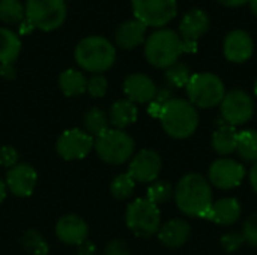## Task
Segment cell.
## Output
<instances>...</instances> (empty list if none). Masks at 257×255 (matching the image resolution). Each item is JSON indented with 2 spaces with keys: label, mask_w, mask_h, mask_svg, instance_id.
<instances>
[{
  "label": "cell",
  "mask_w": 257,
  "mask_h": 255,
  "mask_svg": "<svg viewBox=\"0 0 257 255\" xmlns=\"http://www.w3.org/2000/svg\"><path fill=\"white\" fill-rule=\"evenodd\" d=\"M175 201L184 215L205 219L212 206V189L209 180L197 173L185 174L175 189Z\"/></svg>",
  "instance_id": "cell-1"
},
{
  "label": "cell",
  "mask_w": 257,
  "mask_h": 255,
  "mask_svg": "<svg viewBox=\"0 0 257 255\" xmlns=\"http://www.w3.org/2000/svg\"><path fill=\"white\" fill-rule=\"evenodd\" d=\"M77 65L90 74H102L108 71L116 62V48L104 36L83 38L74 51Z\"/></svg>",
  "instance_id": "cell-2"
},
{
  "label": "cell",
  "mask_w": 257,
  "mask_h": 255,
  "mask_svg": "<svg viewBox=\"0 0 257 255\" xmlns=\"http://www.w3.org/2000/svg\"><path fill=\"white\" fill-rule=\"evenodd\" d=\"M160 122L169 137L184 140L191 137L199 128V113L190 101L173 98L163 108Z\"/></svg>",
  "instance_id": "cell-3"
},
{
  "label": "cell",
  "mask_w": 257,
  "mask_h": 255,
  "mask_svg": "<svg viewBox=\"0 0 257 255\" xmlns=\"http://www.w3.org/2000/svg\"><path fill=\"white\" fill-rule=\"evenodd\" d=\"M182 53V39L172 29H157L145 41V57L158 69H167L176 63Z\"/></svg>",
  "instance_id": "cell-4"
},
{
  "label": "cell",
  "mask_w": 257,
  "mask_h": 255,
  "mask_svg": "<svg viewBox=\"0 0 257 255\" xmlns=\"http://www.w3.org/2000/svg\"><path fill=\"white\" fill-rule=\"evenodd\" d=\"M98 158L110 165L125 164L133 158L136 143L130 134L122 129H107L104 134L95 138V146Z\"/></svg>",
  "instance_id": "cell-5"
},
{
  "label": "cell",
  "mask_w": 257,
  "mask_h": 255,
  "mask_svg": "<svg viewBox=\"0 0 257 255\" xmlns=\"http://www.w3.org/2000/svg\"><path fill=\"white\" fill-rule=\"evenodd\" d=\"M185 87L190 102L196 108H214L221 104L226 95L223 80L211 72L193 74Z\"/></svg>",
  "instance_id": "cell-6"
},
{
  "label": "cell",
  "mask_w": 257,
  "mask_h": 255,
  "mask_svg": "<svg viewBox=\"0 0 257 255\" xmlns=\"http://www.w3.org/2000/svg\"><path fill=\"white\" fill-rule=\"evenodd\" d=\"M26 21L38 30L53 32L66 20L65 0H26Z\"/></svg>",
  "instance_id": "cell-7"
},
{
  "label": "cell",
  "mask_w": 257,
  "mask_h": 255,
  "mask_svg": "<svg viewBox=\"0 0 257 255\" xmlns=\"http://www.w3.org/2000/svg\"><path fill=\"white\" fill-rule=\"evenodd\" d=\"M128 230L137 237H151L161 227V212L157 204L148 198H137L128 204L125 212Z\"/></svg>",
  "instance_id": "cell-8"
},
{
  "label": "cell",
  "mask_w": 257,
  "mask_h": 255,
  "mask_svg": "<svg viewBox=\"0 0 257 255\" xmlns=\"http://www.w3.org/2000/svg\"><path fill=\"white\" fill-rule=\"evenodd\" d=\"M134 18L146 27L163 29L176 17L178 0H131Z\"/></svg>",
  "instance_id": "cell-9"
},
{
  "label": "cell",
  "mask_w": 257,
  "mask_h": 255,
  "mask_svg": "<svg viewBox=\"0 0 257 255\" xmlns=\"http://www.w3.org/2000/svg\"><path fill=\"white\" fill-rule=\"evenodd\" d=\"M95 138L84 129L71 128L60 134L56 141V152L65 161L84 159L93 149Z\"/></svg>",
  "instance_id": "cell-10"
},
{
  "label": "cell",
  "mask_w": 257,
  "mask_h": 255,
  "mask_svg": "<svg viewBox=\"0 0 257 255\" xmlns=\"http://www.w3.org/2000/svg\"><path fill=\"white\" fill-rule=\"evenodd\" d=\"M220 107H221L223 120L230 126L247 123L253 117V111H254V104L251 96L241 89H233L230 92H226Z\"/></svg>",
  "instance_id": "cell-11"
},
{
  "label": "cell",
  "mask_w": 257,
  "mask_h": 255,
  "mask_svg": "<svg viewBox=\"0 0 257 255\" xmlns=\"http://www.w3.org/2000/svg\"><path fill=\"white\" fill-rule=\"evenodd\" d=\"M209 29V15L200 9H190L181 20L179 24V36L184 44V51L196 53L197 51V39L203 36Z\"/></svg>",
  "instance_id": "cell-12"
},
{
  "label": "cell",
  "mask_w": 257,
  "mask_h": 255,
  "mask_svg": "<svg viewBox=\"0 0 257 255\" xmlns=\"http://www.w3.org/2000/svg\"><path fill=\"white\" fill-rule=\"evenodd\" d=\"M209 182L224 191L233 189L239 186L245 177V168L235 159L230 158H220L214 161L208 171Z\"/></svg>",
  "instance_id": "cell-13"
},
{
  "label": "cell",
  "mask_w": 257,
  "mask_h": 255,
  "mask_svg": "<svg viewBox=\"0 0 257 255\" xmlns=\"http://www.w3.org/2000/svg\"><path fill=\"white\" fill-rule=\"evenodd\" d=\"M161 168H163L161 156L152 149H143L133 156L130 162L128 174L134 179V182L152 183L158 179Z\"/></svg>",
  "instance_id": "cell-14"
},
{
  "label": "cell",
  "mask_w": 257,
  "mask_h": 255,
  "mask_svg": "<svg viewBox=\"0 0 257 255\" xmlns=\"http://www.w3.org/2000/svg\"><path fill=\"white\" fill-rule=\"evenodd\" d=\"M38 173L30 164H17L6 173V188L15 197H30L36 188Z\"/></svg>",
  "instance_id": "cell-15"
},
{
  "label": "cell",
  "mask_w": 257,
  "mask_h": 255,
  "mask_svg": "<svg viewBox=\"0 0 257 255\" xmlns=\"http://www.w3.org/2000/svg\"><path fill=\"white\" fill-rule=\"evenodd\" d=\"M253 50H254L253 39L250 33H247L245 30H241V29L230 30L224 38V44H223L224 56L227 60L233 63L247 62L251 57Z\"/></svg>",
  "instance_id": "cell-16"
},
{
  "label": "cell",
  "mask_w": 257,
  "mask_h": 255,
  "mask_svg": "<svg viewBox=\"0 0 257 255\" xmlns=\"http://www.w3.org/2000/svg\"><path fill=\"white\" fill-rule=\"evenodd\" d=\"M157 90L154 80L146 74H130L123 80V93L134 104H149L155 98Z\"/></svg>",
  "instance_id": "cell-17"
},
{
  "label": "cell",
  "mask_w": 257,
  "mask_h": 255,
  "mask_svg": "<svg viewBox=\"0 0 257 255\" xmlns=\"http://www.w3.org/2000/svg\"><path fill=\"white\" fill-rule=\"evenodd\" d=\"M56 236L57 239L71 246H78L89 236V227L83 218L78 215H65L56 224Z\"/></svg>",
  "instance_id": "cell-18"
},
{
  "label": "cell",
  "mask_w": 257,
  "mask_h": 255,
  "mask_svg": "<svg viewBox=\"0 0 257 255\" xmlns=\"http://www.w3.org/2000/svg\"><path fill=\"white\" fill-rule=\"evenodd\" d=\"M241 204L236 198H221L212 203L205 219H209L218 225L229 227L241 218Z\"/></svg>",
  "instance_id": "cell-19"
},
{
  "label": "cell",
  "mask_w": 257,
  "mask_h": 255,
  "mask_svg": "<svg viewBox=\"0 0 257 255\" xmlns=\"http://www.w3.org/2000/svg\"><path fill=\"white\" fill-rule=\"evenodd\" d=\"M190 234L191 227L184 219H170L158 230V239L167 248H179L185 245Z\"/></svg>",
  "instance_id": "cell-20"
},
{
  "label": "cell",
  "mask_w": 257,
  "mask_h": 255,
  "mask_svg": "<svg viewBox=\"0 0 257 255\" xmlns=\"http://www.w3.org/2000/svg\"><path fill=\"white\" fill-rule=\"evenodd\" d=\"M146 29L148 27L136 18L123 21L116 29V33H114L116 44L123 50H133L145 42Z\"/></svg>",
  "instance_id": "cell-21"
},
{
  "label": "cell",
  "mask_w": 257,
  "mask_h": 255,
  "mask_svg": "<svg viewBox=\"0 0 257 255\" xmlns=\"http://www.w3.org/2000/svg\"><path fill=\"white\" fill-rule=\"evenodd\" d=\"M137 117H139V110H137V105L128 99H119L116 101L111 108H110V113H108V120H110V125L114 128V129H125L126 126L133 125L137 122Z\"/></svg>",
  "instance_id": "cell-22"
},
{
  "label": "cell",
  "mask_w": 257,
  "mask_h": 255,
  "mask_svg": "<svg viewBox=\"0 0 257 255\" xmlns=\"http://www.w3.org/2000/svg\"><path fill=\"white\" fill-rule=\"evenodd\" d=\"M86 86H87V78L81 71L69 68L59 75V87L62 93L68 98L83 95L86 92Z\"/></svg>",
  "instance_id": "cell-23"
},
{
  "label": "cell",
  "mask_w": 257,
  "mask_h": 255,
  "mask_svg": "<svg viewBox=\"0 0 257 255\" xmlns=\"http://www.w3.org/2000/svg\"><path fill=\"white\" fill-rule=\"evenodd\" d=\"M21 53V39L11 29L0 27V65H12Z\"/></svg>",
  "instance_id": "cell-24"
},
{
  "label": "cell",
  "mask_w": 257,
  "mask_h": 255,
  "mask_svg": "<svg viewBox=\"0 0 257 255\" xmlns=\"http://www.w3.org/2000/svg\"><path fill=\"white\" fill-rule=\"evenodd\" d=\"M238 143V131L235 126L223 125L212 135L214 150L220 155H230L236 150Z\"/></svg>",
  "instance_id": "cell-25"
},
{
  "label": "cell",
  "mask_w": 257,
  "mask_h": 255,
  "mask_svg": "<svg viewBox=\"0 0 257 255\" xmlns=\"http://www.w3.org/2000/svg\"><path fill=\"white\" fill-rule=\"evenodd\" d=\"M83 125H84V131L89 135H92L93 138H96L108 129V126H110L108 114L104 110L93 107L84 114Z\"/></svg>",
  "instance_id": "cell-26"
},
{
  "label": "cell",
  "mask_w": 257,
  "mask_h": 255,
  "mask_svg": "<svg viewBox=\"0 0 257 255\" xmlns=\"http://www.w3.org/2000/svg\"><path fill=\"white\" fill-rule=\"evenodd\" d=\"M238 155L247 162H257V131L245 129L238 132Z\"/></svg>",
  "instance_id": "cell-27"
},
{
  "label": "cell",
  "mask_w": 257,
  "mask_h": 255,
  "mask_svg": "<svg viewBox=\"0 0 257 255\" xmlns=\"http://www.w3.org/2000/svg\"><path fill=\"white\" fill-rule=\"evenodd\" d=\"M26 20L24 5L20 0H0V21L6 24H21Z\"/></svg>",
  "instance_id": "cell-28"
},
{
  "label": "cell",
  "mask_w": 257,
  "mask_h": 255,
  "mask_svg": "<svg viewBox=\"0 0 257 255\" xmlns=\"http://www.w3.org/2000/svg\"><path fill=\"white\" fill-rule=\"evenodd\" d=\"M175 197V191L173 186L167 182V180H155L149 185L148 188V200L157 206L164 204L167 201H170Z\"/></svg>",
  "instance_id": "cell-29"
},
{
  "label": "cell",
  "mask_w": 257,
  "mask_h": 255,
  "mask_svg": "<svg viewBox=\"0 0 257 255\" xmlns=\"http://www.w3.org/2000/svg\"><path fill=\"white\" fill-rule=\"evenodd\" d=\"M134 188H136L134 179L128 173H122L113 179L110 185V192L116 200H126L133 195Z\"/></svg>",
  "instance_id": "cell-30"
},
{
  "label": "cell",
  "mask_w": 257,
  "mask_h": 255,
  "mask_svg": "<svg viewBox=\"0 0 257 255\" xmlns=\"http://www.w3.org/2000/svg\"><path fill=\"white\" fill-rule=\"evenodd\" d=\"M23 246L30 255H47L50 251L48 243L36 230H27L23 234Z\"/></svg>",
  "instance_id": "cell-31"
},
{
  "label": "cell",
  "mask_w": 257,
  "mask_h": 255,
  "mask_svg": "<svg viewBox=\"0 0 257 255\" xmlns=\"http://www.w3.org/2000/svg\"><path fill=\"white\" fill-rule=\"evenodd\" d=\"M191 75L193 74L190 72V68L182 62H176L166 69V80L172 87H185Z\"/></svg>",
  "instance_id": "cell-32"
},
{
  "label": "cell",
  "mask_w": 257,
  "mask_h": 255,
  "mask_svg": "<svg viewBox=\"0 0 257 255\" xmlns=\"http://www.w3.org/2000/svg\"><path fill=\"white\" fill-rule=\"evenodd\" d=\"M170 99H173V96H172V92H170L167 87L158 89V90H157V95H155V98H154V99L149 102L148 113H149L152 117H157V119H160L163 108L166 107V104H167Z\"/></svg>",
  "instance_id": "cell-33"
},
{
  "label": "cell",
  "mask_w": 257,
  "mask_h": 255,
  "mask_svg": "<svg viewBox=\"0 0 257 255\" xmlns=\"http://www.w3.org/2000/svg\"><path fill=\"white\" fill-rule=\"evenodd\" d=\"M108 89V81L102 74H93L89 80H87V86H86V92L92 96V98H104Z\"/></svg>",
  "instance_id": "cell-34"
},
{
  "label": "cell",
  "mask_w": 257,
  "mask_h": 255,
  "mask_svg": "<svg viewBox=\"0 0 257 255\" xmlns=\"http://www.w3.org/2000/svg\"><path fill=\"white\" fill-rule=\"evenodd\" d=\"M242 237L244 242H247L248 245L257 246V212L247 218L242 230Z\"/></svg>",
  "instance_id": "cell-35"
},
{
  "label": "cell",
  "mask_w": 257,
  "mask_h": 255,
  "mask_svg": "<svg viewBox=\"0 0 257 255\" xmlns=\"http://www.w3.org/2000/svg\"><path fill=\"white\" fill-rule=\"evenodd\" d=\"M18 152L14 146H3L0 147V165L5 168H12L18 164Z\"/></svg>",
  "instance_id": "cell-36"
},
{
  "label": "cell",
  "mask_w": 257,
  "mask_h": 255,
  "mask_svg": "<svg viewBox=\"0 0 257 255\" xmlns=\"http://www.w3.org/2000/svg\"><path fill=\"white\" fill-rule=\"evenodd\" d=\"M244 243V237L239 233H227L221 237V246L226 252H233L241 248Z\"/></svg>",
  "instance_id": "cell-37"
},
{
  "label": "cell",
  "mask_w": 257,
  "mask_h": 255,
  "mask_svg": "<svg viewBox=\"0 0 257 255\" xmlns=\"http://www.w3.org/2000/svg\"><path fill=\"white\" fill-rule=\"evenodd\" d=\"M104 255H130V246L123 239H114L105 246Z\"/></svg>",
  "instance_id": "cell-38"
},
{
  "label": "cell",
  "mask_w": 257,
  "mask_h": 255,
  "mask_svg": "<svg viewBox=\"0 0 257 255\" xmlns=\"http://www.w3.org/2000/svg\"><path fill=\"white\" fill-rule=\"evenodd\" d=\"M95 251L96 248L89 239L78 245V255H95Z\"/></svg>",
  "instance_id": "cell-39"
},
{
  "label": "cell",
  "mask_w": 257,
  "mask_h": 255,
  "mask_svg": "<svg viewBox=\"0 0 257 255\" xmlns=\"http://www.w3.org/2000/svg\"><path fill=\"white\" fill-rule=\"evenodd\" d=\"M0 77L5 80L15 78V68L12 65H0Z\"/></svg>",
  "instance_id": "cell-40"
},
{
  "label": "cell",
  "mask_w": 257,
  "mask_h": 255,
  "mask_svg": "<svg viewBox=\"0 0 257 255\" xmlns=\"http://www.w3.org/2000/svg\"><path fill=\"white\" fill-rule=\"evenodd\" d=\"M221 5H224V6H229V8H236V6H242V5H245L248 0H218Z\"/></svg>",
  "instance_id": "cell-41"
},
{
  "label": "cell",
  "mask_w": 257,
  "mask_h": 255,
  "mask_svg": "<svg viewBox=\"0 0 257 255\" xmlns=\"http://www.w3.org/2000/svg\"><path fill=\"white\" fill-rule=\"evenodd\" d=\"M250 183H251L254 192L257 194V162L253 165V168L250 170Z\"/></svg>",
  "instance_id": "cell-42"
},
{
  "label": "cell",
  "mask_w": 257,
  "mask_h": 255,
  "mask_svg": "<svg viewBox=\"0 0 257 255\" xmlns=\"http://www.w3.org/2000/svg\"><path fill=\"white\" fill-rule=\"evenodd\" d=\"M6 195H8V188H6V183H5L3 180H0V204L5 201Z\"/></svg>",
  "instance_id": "cell-43"
},
{
  "label": "cell",
  "mask_w": 257,
  "mask_h": 255,
  "mask_svg": "<svg viewBox=\"0 0 257 255\" xmlns=\"http://www.w3.org/2000/svg\"><path fill=\"white\" fill-rule=\"evenodd\" d=\"M248 5H250L251 12L257 17V0H248Z\"/></svg>",
  "instance_id": "cell-44"
},
{
  "label": "cell",
  "mask_w": 257,
  "mask_h": 255,
  "mask_svg": "<svg viewBox=\"0 0 257 255\" xmlns=\"http://www.w3.org/2000/svg\"><path fill=\"white\" fill-rule=\"evenodd\" d=\"M254 92H256V95H257V80H256V83H254Z\"/></svg>",
  "instance_id": "cell-45"
}]
</instances>
